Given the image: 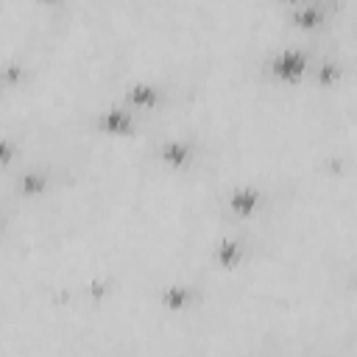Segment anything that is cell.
Here are the masks:
<instances>
[{
	"mask_svg": "<svg viewBox=\"0 0 357 357\" xmlns=\"http://www.w3.org/2000/svg\"><path fill=\"white\" fill-rule=\"evenodd\" d=\"M307 67H310V59H307V53L298 50V47H282V50L273 53V59L268 61L271 75H273L276 81H284V84L301 81L304 73H307Z\"/></svg>",
	"mask_w": 357,
	"mask_h": 357,
	"instance_id": "1",
	"label": "cell"
},
{
	"mask_svg": "<svg viewBox=\"0 0 357 357\" xmlns=\"http://www.w3.org/2000/svg\"><path fill=\"white\" fill-rule=\"evenodd\" d=\"M229 209H231V215H237V218H251L257 209H259V204H262V192L257 190V187H251V184H240V187H234L231 192H229Z\"/></svg>",
	"mask_w": 357,
	"mask_h": 357,
	"instance_id": "2",
	"label": "cell"
},
{
	"mask_svg": "<svg viewBox=\"0 0 357 357\" xmlns=\"http://www.w3.org/2000/svg\"><path fill=\"white\" fill-rule=\"evenodd\" d=\"M159 159L167 165V167H187L192 162V145L187 139H167L162 148H159Z\"/></svg>",
	"mask_w": 357,
	"mask_h": 357,
	"instance_id": "3",
	"label": "cell"
},
{
	"mask_svg": "<svg viewBox=\"0 0 357 357\" xmlns=\"http://www.w3.org/2000/svg\"><path fill=\"white\" fill-rule=\"evenodd\" d=\"M98 128H100L103 134L120 137V134H128V131L134 128V117H131L126 109H106V112H100V117H98Z\"/></svg>",
	"mask_w": 357,
	"mask_h": 357,
	"instance_id": "4",
	"label": "cell"
},
{
	"mask_svg": "<svg viewBox=\"0 0 357 357\" xmlns=\"http://www.w3.org/2000/svg\"><path fill=\"white\" fill-rule=\"evenodd\" d=\"M126 100L134 106V109H153L159 103V89L148 81H137L126 89Z\"/></svg>",
	"mask_w": 357,
	"mask_h": 357,
	"instance_id": "5",
	"label": "cell"
},
{
	"mask_svg": "<svg viewBox=\"0 0 357 357\" xmlns=\"http://www.w3.org/2000/svg\"><path fill=\"white\" fill-rule=\"evenodd\" d=\"M243 257H245L243 243L234 240V237H223V240L218 243V248H215V259H218L220 268H234V265H240Z\"/></svg>",
	"mask_w": 357,
	"mask_h": 357,
	"instance_id": "6",
	"label": "cell"
},
{
	"mask_svg": "<svg viewBox=\"0 0 357 357\" xmlns=\"http://www.w3.org/2000/svg\"><path fill=\"white\" fill-rule=\"evenodd\" d=\"M159 298H162V304H165L167 310L181 312L184 307H190V301H192V290H190L187 284H167V287L159 293Z\"/></svg>",
	"mask_w": 357,
	"mask_h": 357,
	"instance_id": "7",
	"label": "cell"
},
{
	"mask_svg": "<svg viewBox=\"0 0 357 357\" xmlns=\"http://www.w3.org/2000/svg\"><path fill=\"white\" fill-rule=\"evenodd\" d=\"M290 20H293V25H298V28H312V25H318V22L324 20V8H321L318 3H301V6L293 8Z\"/></svg>",
	"mask_w": 357,
	"mask_h": 357,
	"instance_id": "8",
	"label": "cell"
},
{
	"mask_svg": "<svg viewBox=\"0 0 357 357\" xmlns=\"http://www.w3.org/2000/svg\"><path fill=\"white\" fill-rule=\"evenodd\" d=\"M45 187H47V176L42 170H25L17 181V190L22 195H39V192H45Z\"/></svg>",
	"mask_w": 357,
	"mask_h": 357,
	"instance_id": "9",
	"label": "cell"
},
{
	"mask_svg": "<svg viewBox=\"0 0 357 357\" xmlns=\"http://www.w3.org/2000/svg\"><path fill=\"white\" fill-rule=\"evenodd\" d=\"M340 73H343L340 64H335V61H324V64L315 70V78H318V84H326V86H329V84H335V81L340 78Z\"/></svg>",
	"mask_w": 357,
	"mask_h": 357,
	"instance_id": "10",
	"label": "cell"
},
{
	"mask_svg": "<svg viewBox=\"0 0 357 357\" xmlns=\"http://www.w3.org/2000/svg\"><path fill=\"white\" fill-rule=\"evenodd\" d=\"M22 75V70L17 67V64H6L3 67V78H6V84H11V81H17Z\"/></svg>",
	"mask_w": 357,
	"mask_h": 357,
	"instance_id": "11",
	"label": "cell"
},
{
	"mask_svg": "<svg viewBox=\"0 0 357 357\" xmlns=\"http://www.w3.org/2000/svg\"><path fill=\"white\" fill-rule=\"evenodd\" d=\"M0 159H3V165L11 162V142H8V137L0 139Z\"/></svg>",
	"mask_w": 357,
	"mask_h": 357,
	"instance_id": "12",
	"label": "cell"
}]
</instances>
